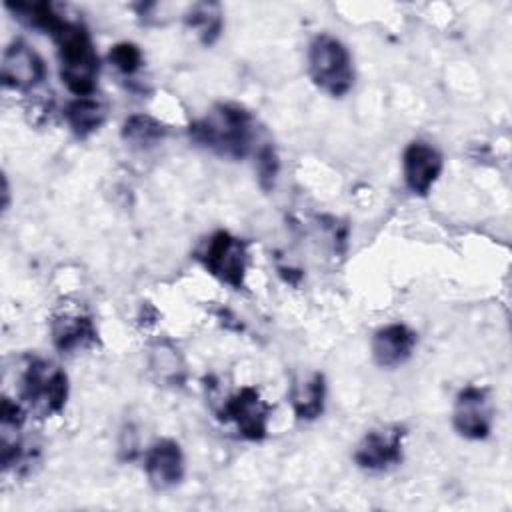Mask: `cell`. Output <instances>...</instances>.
<instances>
[{"label": "cell", "mask_w": 512, "mask_h": 512, "mask_svg": "<svg viewBox=\"0 0 512 512\" xmlns=\"http://www.w3.org/2000/svg\"><path fill=\"white\" fill-rule=\"evenodd\" d=\"M406 428L400 424H384L362 436L354 450V462L366 472H384L402 462Z\"/></svg>", "instance_id": "cell-8"}, {"label": "cell", "mask_w": 512, "mask_h": 512, "mask_svg": "<svg viewBox=\"0 0 512 512\" xmlns=\"http://www.w3.org/2000/svg\"><path fill=\"white\" fill-rule=\"evenodd\" d=\"M56 44L60 80L76 96H92L98 80V54L84 24L64 18L50 34Z\"/></svg>", "instance_id": "cell-2"}, {"label": "cell", "mask_w": 512, "mask_h": 512, "mask_svg": "<svg viewBox=\"0 0 512 512\" xmlns=\"http://www.w3.org/2000/svg\"><path fill=\"white\" fill-rule=\"evenodd\" d=\"M46 78L42 56L24 40H14L2 54V84L8 90L30 92Z\"/></svg>", "instance_id": "cell-9"}, {"label": "cell", "mask_w": 512, "mask_h": 512, "mask_svg": "<svg viewBox=\"0 0 512 512\" xmlns=\"http://www.w3.org/2000/svg\"><path fill=\"white\" fill-rule=\"evenodd\" d=\"M444 170V158L424 140L410 142L402 152V176L406 188L416 196H426Z\"/></svg>", "instance_id": "cell-11"}, {"label": "cell", "mask_w": 512, "mask_h": 512, "mask_svg": "<svg viewBox=\"0 0 512 512\" xmlns=\"http://www.w3.org/2000/svg\"><path fill=\"white\" fill-rule=\"evenodd\" d=\"M418 336L412 328L400 322L386 324L378 328L370 342L372 360L386 370L402 366L414 352Z\"/></svg>", "instance_id": "cell-13"}, {"label": "cell", "mask_w": 512, "mask_h": 512, "mask_svg": "<svg viewBox=\"0 0 512 512\" xmlns=\"http://www.w3.org/2000/svg\"><path fill=\"white\" fill-rule=\"evenodd\" d=\"M494 424V406L490 390L484 386H464L452 408V426L466 440H484Z\"/></svg>", "instance_id": "cell-7"}, {"label": "cell", "mask_w": 512, "mask_h": 512, "mask_svg": "<svg viewBox=\"0 0 512 512\" xmlns=\"http://www.w3.org/2000/svg\"><path fill=\"white\" fill-rule=\"evenodd\" d=\"M184 24L204 46H212L224 28V12L218 2H196L184 14Z\"/></svg>", "instance_id": "cell-16"}, {"label": "cell", "mask_w": 512, "mask_h": 512, "mask_svg": "<svg viewBox=\"0 0 512 512\" xmlns=\"http://www.w3.org/2000/svg\"><path fill=\"white\" fill-rule=\"evenodd\" d=\"M216 414L224 422H232L242 438L260 442L268 436L272 406L260 396L258 388L242 386L234 394L218 402Z\"/></svg>", "instance_id": "cell-6"}, {"label": "cell", "mask_w": 512, "mask_h": 512, "mask_svg": "<svg viewBox=\"0 0 512 512\" xmlns=\"http://www.w3.org/2000/svg\"><path fill=\"white\" fill-rule=\"evenodd\" d=\"M194 258L200 266L220 280L222 284L242 290L246 286L248 270V242L230 234L228 230H216L204 238L194 250Z\"/></svg>", "instance_id": "cell-5"}, {"label": "cell", "mask_w": 512, "mask_h": 512, "mask_svg": "<svg viewBox=\"0 0 512 512\" xmlns=\"http://www.w3.org/2000/svg\"><path fill=\"white\" fill-rule=\"evenodd\" d=\"M110 64L124 76L136 74L144 64V54L134 42H118L108 52Z\"/></svg>", "instance_id": "cell-20"}, {"label": "cell", "mask_w": 512, "mask_h": 512, "mask_svg": "<svg viewBox=\"0 0 512 512\" xmlns=\"http://www.w3.org/2000/svg\"><path fill=\"white\" fill-rule=\"evenodd\" d=\"M308 76L312 84L332 96L342 98L354 86V64L348 48L332 34H318L308 46Z\"/></svg>", "instance_id": "cell-4"}, {"label": "cell", "mask_w": 512, "mask_h": 512, "mask_svg": "<svg viewBox=\"0 0 512 512\" xmlns=\"http://www.w3.org/2000/svg\"><path fill=\"white\" fill-rule=\"evenodd\" d=\"M68 376L66 372L44 358H32L20 376V404L28 416L40 420L58 416L68 402Z\"/></svg>", "instance_id": "cell-3"}, {"label": "cell", "mask_w": 512, "mask_h": 512, "mask_svg": "<svg viewBox=\"0 0 512 512\" xmlns=\"http://www.w3.org/2000/svg\"><path fill=\"white\" fill-rule=\"evenodd\" d=\"M148 366L154 380L164 386H182L186 378L184 360L170 342H156L150 348Z\"/></svg>", "instance_id": "cell-17"}, {"label": "cell", "mask_w": 512, "mask_h": 512, "mask_svg": "<svg viewBox=\"0 0 512 512\" xmlns=\"http://www.w3.org/2000/svg\"><path fill=\"white\" fill-rule=\"evenodd\" d=\"M254 168H256V176H258V184L264 192H270L276 184V178H278V172H280V158H278V152L276 148L266 142L262 146L256 148L254 152Z\"/></svg>", "instance_id": "cell-19"}, {"label": "cell", "mask_w": 512, "mask_h": 512, "mask_svg": "<svg viewBox=\"0 0 512 512\" xmlns=\"http://www.w3.org/2000/svg\"><path fill=\"white\" fill-rule=\"evenodd\" d=\"M50 336L62 354L84 352L100 342L92 316L80 308L58 310L50 320Z\"/></svg>", "instance_id": "cell-10"}, {"label": "cell", "mask_w": 512, "mask_h": 512, "mask_svg": "<svg viewBox=\"0 0 512 512\" xmlns=\"http://www.w3.org/2000/svg\"><path fill=\"white\" fill-rule=\"evenodd\" d=\"M326 404V380L322 372H312L296 380L290 388V406L300 422H312L322 416Z\"/></svg>", "instance_id": "cell-14"}, {"label": "cell", "mask_w": 512, "mask_h": 512, "mask_svg": "<svg viewBox=\"0 0 512 512\" xmlns=\"http://www.w3.org/2000/svg\"><path fill=\"white\" fill-rule=\"evenodd\" d=\"M144 472L152 488L170 490L178 486L186 472L182 448L172 438L156 440L144 454Z\"/></svg>", "instance_id": "cell-12"}, {"label": "cell", "mask_w": 512, "mask_h": 512, "mask_svg": "<svg viewBox=\"0 0 512 512\" xmlns=\"http://www.w3.org/2000/svg\"><path fill=\"white\" fill-rule=\"evenodd\" d=\"M192 142L230 160H242L252 152L256 124L240 104L222 102L188 126Z\"/></svg>", "instance_id": "cell-1"}, {"label": "cell", "mask_w": 512, "mask_h": 512, "mask_svg": "<svg viewBox=\"0 0 512 512\" xmlns=\"http://www.w3.org/2000/svg\"><path fill=\"white\" fill-rule=\"evenodd\" d=\"M106 116V104L94 96L74 98L64 108L66 124L78 138H86L100 130V126L106 122Z\"/></svg>", "instance_id": "cell-15"}, {"label": "cell", "mask_w": 512, "mask_h": 512, "mask_svg": "<svg viewBox=\"0 0 512 512\" xmlns=\"http://www.w3.org/2000/svg\"><path fill=\"white\" fill-rule=\"evenodd\" d=\"M168 128L150 114H132L122 124V140L136 150H150L166 138Z\"/></svg>", "instance_id": "cell-18"}]
</instances>
